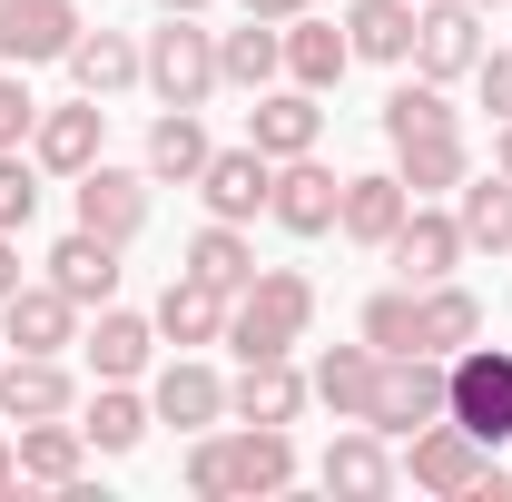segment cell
Wrapping results in <instances>:
<instances>
[{"label":"cell","mask_w":512,"mask_h":502,"mask_svg":"<svg viewBox=\"0 0 512 502\" xmlns=\"http://www.w3.org/2000/svg\"><path fill=\"white\" fill-rule=\"evenodd\" d=\"M306 325H316V286H306L296 266H256L247 296L227 306V345H237V365H256V355H296Z\"/></svg>","instance_id":"cell-1"},{"label":"cell","mask_w":512,"mask_h":502,"mask_svg":"<svg viewBox=\"0 0 512 502\" xmlns=\"http://www.w3.org/2000/svg\"><path fill=\"white\" fill-rule=\"evenodd\" d=\"M414 493H503V463H493V443H473L463 424H424V434H404V463H394Z\"/></svg>","instance_id":"cell-2"},{"label":"cell","mask_w":512,"mask_h":502,"mask_svg":"<svg viewBox=\"0 0 512 502\" xmlns=\"http://www.w3.org/2000/svg\"><path fill=\"white\" fill-rule=\"evenodd\" d=\"M444 414L473 443L503 453V443H512V345H483V335H473V345L453 355V404H444Z\"/></svg>","instance_id":"cell-3"},{"label":"cell","mask_w":512,"mask_h":502,"mask_svg":"<svg viewBox=\"0 0 512 502\" xmlns=\"http://www.w3.org/2000/svg\"><path fill=\"white\" fill-rule=\"evenodd\" d=\"M444 404H453V365L444 355H384V384H375V424L384 443H404V434H424V424H444Z\"/></svg>","instance_id":"cell-4"},{"label":"cell","mask_w":512,"mask_h":502,"mask_svg":"<svg viewBox=\"0 0 512 502\" xmlns=\"http://www.w3.org/2000/svg\"><path fill=\"white\" fill-rule=\"evenodd\" d=\"M148 89H158V109H207L227 79H217V30H197V20H168L158 40H148Z\"/></svg>","instance_id":"cell-5"},{"label":"cell","mask_w":512,"mask_h":502,"mask_svg":"<svg viewBox=\"0 0 512 502\" xmlns=\"http://www.w3.org/2000/svg\"><path fill=\"white\" fill-rule=\"evenodd\" d=\"M384 256L404 266V286H434V276H453V266H463L473 247H463V217H453V207L414 197V207H404V227L384 237Z\"/></svg>","instance_id":"cell-6"},{"label":"cell","mask_w":512,"mask_h":502,"mask_svg":"<svg viewBox=\"0 0 512 502\" xmlns=\"http://www.w3.org/2000/svg\"><path fill=\"white\" fill-rule=\"evenodd\" d=\"M483 60V10L473 0H424L414 10V69L424 79H473Z\"/></svg>","instance_id":"cell-7"},{"label":"cell","mask_w":512,"mask_h":502,"mask_svg":"<svg viewBox=\"0 0 512 502\" xmlns=\"http://www.w3.org/2000/svg\"><path fill=\"white\" fill-rule=\"evenodd\" d=\"M197 197H207V217L247 227V217H266V197H276V158H266V148H207Z\"/></svg>","instance_id":"cell-8"},{"label":"cell","mask_w":512,"mask_h":502,"mask_svg":"<svg viewBox=\"0 0 512 502\" xmlns=\"http://www.w3.org/2000/svg\"><path fill=\"white\" fill-rule=\"evenodd\" d=\"M335 207H345V178L325 168L316 148H306V158H276V197H266V217H276L286 237H325Z\"/></svg>","instance_id":"cell-9"},{"label":"cell","mask_w":512,"mask_h":502,"mask_svg":"<svg viewBox=\"0 0 512 502\" xmlns=\"http://www.w3.org/2000/svg\"><path fill=\"white\" fill-rule=\"evenodd\" d=\"M79 0H0V60L10 69H40V60H69L79 40Z\"/></svg>","instance_id":"cell-10"},{"label":"cell","mask_w":512,"mask_h":502,"mask_svg":"<svg viewBox=\"0 0 512 502\" xmlns=\"http://www.w3.org/2000/svg\"><path fill=\"white\" fill-rule=\"evenodd\" d=\"M99 148H109V99L40 109V128H30V158H40L50 178H79V168H99Z\"/></svg>","instance_id":"cell-11"},{"label":"cell","mask_w":512,"mask_h":502,"mask_svg":"<svg viewBox=\"0 0 512 502\" xmlns=\"http://www.w3.org/2000/svg\"><path fill=\"white\" fill-rule=\"evenodd\" d=\"M148 414L178 424V434H207V424H227V375L178 345V365H158V384H148Z\"/></svg>","instance_id":"cell-12"},{"label":"cell","mask_w":512,"mask_h":502,"mask_svg":"<svg viewBox=\"0 0 512 502\" xmlns=\"http://www.w3.org/2000/svg\"><path fill=\"white\" fill-rule=\"evenodd\" d=\"M79 355H89V375H99V384H138V375H148V355H158V315H128L119 296H109L99 325L79 335Z\"/></svg>","instance_id":"cell-13"},{"label":"cell","mask_w":512,"mask_h":502,"mask_svg":"<svg viewBox=\"0 0 512 502\" xmlns=\"http://www.w3.org/2000/svg\"><path fill=\"white\" fill-rule=\"evenodd\" d=\"M69 197H79V227H89V237H119V247H128V237L148 227V178H128V168H109V158L79 168Z\"/></svg>","instance_id":"cell-14"},{"label":"cell","mask_w":512,"mask_h":502,"mask_svg":"<svg viewBox=\"0 0 512 502\" xmlns=\"http://www.w3.org/2000/svg\"><path fill=\"white\" fill-rule=\"evenodd\" d=\"M217 453H227V502L296 483V434L286 424H237V434H217Z\"/></svg>","instance_id":"cell-15"},{"label":"cell","mask_w":512,"mask_h":502,"mask_svg":"<svg viewBox=\"0 0 512 502\" xmlns=\"http://www.w3.org/2000/svg\"><path fill=\"white\" fill-rule=\"evenodd\" d=\"M316 483L325 493H345V502H384L404 473H394V453H384L375 424H345V434L325 443V463H316Z\"/></svg>","instance_id":"cell-16"},{"label":"cell","mask_w":512,"mask_h":502,"mask_svg":"<svg viewBox=\"0 0 512 502\" xmlns=\"http://www.w3.org/2000/svg\"><path fill=\"white\" fill-rule=\"evenodd\" d=\"M375 384H384V355H375V345H325L316 375H306V394H316L335 424H365V414H375Z\"/></svg>","instance_id":"cell-17"},{"label":"cell","mask_w":512,"mask_h":502,"mask_svg":"<svg viewBox=\"0 0 512 502\" xmlns=\"http://www.w3.org/2000/svg\"><path fill=\"white\" fill-rule=\"evenodd\" d=\"M0 345L10 355H60V345H79V306H69L60 286H20L0 306Z\"/></svg>","instance_id":"cell-18"},{"label":"cell","mask_w":512,"mask_h":502,"mask_svg":"<svg viewBox=\"0 0 512 502\" xmlns=\"http://www.w3.org/2000/svg\"><path fill=\"white\" fill-rule=\"evenodd\" d=\"M50 286H60L69 306H109L119 296V237H89V227H69L60 247H50Z\"/></svg>","instance_id":"cell-19"},{"label":"cell","mask_w":512,"mask_h":502,"mask_svg":"<svg viewBox=\"0 0 512 502\" xmlns=\"http://www.w3.org/2000/svg\"><path fill=\"white\" fill-rule=\"evenodd\" d=\"M316 138H325L316 89H256V109H247V148H266V158H306Z\"/></svg>","instance_id":"cell-20"},{"label":"cell","mask_w":512,"mask_h":502,"mask_svg":"<svg viewBox=\"0 0 512 502\" xmlns=\"http://www.w3.org/2000/svg\"><path fill=\"white\" fill-rule=\"evenodd\" d=\"M473 335H483V296H473V286H453V276L414 286V345H424V355H444V365H453Z\"/></svg>","instance_id":"cell-21"},{"label":"cell","mask_w":512,"mask_h":502,"mask_svg":"<svg viewBox=\"0 0 512 502\" xmlns=\"http://www.w3.org/2000/svg\"><path fill=\"white\" fill-rule=\"evenodd\" d=\"M79 384H69L60 355H0V414L10 424H40V414H69Z\"/></svg>","instance_id":"cell-22"},{"label":"cell","mask_w":512,"mask_h":502,"mask_svg":"<svg viewBox=\"0 0 512 502\" xmlns=\"http://www.w3.org/2000/svg\"><path fill=\"white\" fill-rule=\"evenodd\" d=\"M69 79H79V99H119V89L148 79V50L128 30H79L69 40Z\"/></svg>","instance_id":"cell-23"},{"label":"cell","mask_w":512,"mask_h":502,"mask_svg":"<svg viewBox=\"0 0 512 502\" xmlns=\"http://www.w3.org/2000/svg\"><path fill=\"white\" fill-rule=\"evenodd\" d=\"M404 207H414V188H404L394 168H365V178H345V207H335V237H355V247H384V237L404 227Z\"/></svg>","instance_id":"cell-24"},{"label":"cell","mask_w":512,"mask_h":502,"mask_svg":"<svg viewBox=\"0 0 512 502\" xmlns=\"http://www.w3.org/2000/svg\"><path fill=\"white\" fill-rule=\"evenodd\" d=\"M20 483H50V493H69L79 473H89V434L69 424V414H40V424H20Z\"/></svg>","instance_id":"cell-25"},{"label":"cell","mask_w":512,"mask_h":502,"mask_svg":"<svg viewBox=\"0 0 512 502\" xmlns=\"http://www.w3.org/2000/svg\"><path fill=\"white\" fill-rule=\"evenodd\" d=\"M227 414H237V424H296V414H306V375H296L286 355H256L247 375L227 384Z\"/></svg>","instance_id":"cell-26"},{"label":"cell","mask_w":512,"mask_h":502,"mask_svg":"<svg viewBox=\"0 0 512 502\" xmlns=\"http://www.w3.org/2000/svg\"><path fill=\"white\" fill-rule=\"evenodd\" d=\"M345 69H355L345 20H316V10H306V20H286V79H296V89H316V99H325Z\"/></svg>","instance_id":"cell-27"},{"label":"cell","mask_w":512,"mask_h":502,"mask_svg":"<svg viewBox=\"0 0 512 502\" xmlns=\"http://www.w3.org/2000/svg\"><path fill=\"white\" fill-rule=\"evenodd\" d=\"M227 306H237V296H217L207 276H168L158 335H168V345H227Z\"/></svg>","instance_id":"cell-28"},{"label":"cell","mask_w":512,"mask_h":502,"mask_svg":"<svg viewBox=\"0 0 512 502\" xmlns=\"http://www.w3.org/2000/svg\"><path fill=\"white\" fill-rule=\"evenodd\" d=\"M394 178L414 197H444L473 178V158H463V128H424V138H394Z\"/></svg>","instance_id":"cell-29"},{"label":"cell","mask_w":512,"mask_h":502,"mask_svg":"<svg viewBox=\"0 0 512 502\" xmlns=\"http://www.w3.org/2000/svg\"><path fill=\"white\" fill-rule=\"evenodd\" d=\"M276 69H286V30L276 20L247 10V30H217V79L227 89H276Z\"/></svg>","instance_id":"cell-30"},{"label":"cell","mask_w":512,"mask_h":502,"mask_svg":"<svg viewBox=\"0 0 512 502\" xmlns=\"http://www.w3.org/2000/svg\"><path fill=\"white\" fill-rule=\"evenodd\" d=\"M414 10H424V0H355V10H345V40H355V60L404 69V60H414Z\"/></svg>","instance_id":"cell-31"},{"label":"cell","mask_w":512,"mask_h":502,"mask_svg":"<svg viewBox=\"0 0 512 502\" xmlns=\"http://www.w3.org/2000/svg\"><path fill=\"white\" fill-rule=\"evenodd\" d=\"M453 217H463V247H493V256H512V178H503V168L463 178V188H453Z\"/></svg>","instance_id":"cell-32"},{"label":"cell","mask_w":512,"mask_h":502,"mask_svg":"<svg viewBox=\"0 0 512 502\" xmlns=\"http://www.w3.org/2000/svg\"><path fill=\"white\" fill-rule=\"evenodd\" d=\"M197 168H207V128H197V109H158V128H148V178L197 188Z\"/></svg>","instance_id":"cell-33"},{"label":"cell","mask_w":512,"mask_h":502,"mask_svg":"<svg viewBox=\"0 0 512 502\" xmlns=\"http://www.w3.org/2000/svg\"><path fill=\"white\" fill-rule=\"evenodd\" d=\"M188 276H207L217 296H247V276H256V247L237 237V227H227V217H207V227L188 237Z\"/></svg>","instance_id":"cell-34"},{"label":"cell","mask_w":512,"mask_h":502,"mask_svg":"<svg viewBox=\"0 0 512 502\" xmlns=\"http://www.w3.org/2000/svg\"><path fill=\"white\" fill-rule=\"evenodd\" d=\"M148 424H158V414H148V404H138L128 384H99V394H89V424H79V434H89V453H138V443H148Z\"/></svg>","instance_id":"cell-35"},{"label":"cell","mask_w":512,"mask_h":502,"mask_svg":"<svg viewBox=\"0 0 512 502\" xmlns=\"http://www.w3.org/2000/svg\"><path fill=\"white\" fill-rule=\"evenodd\" d=\"M424 128H463V109L444 99V79H424V69H414V79L384 99V138H424Z\"/></svg>","instance_id":"cell-36"},{"label":"cell","mask_w":512,"mask_h":502,"mask_svg":"<svg viewBox=\"0 0 512 502\" xmlns=\"http://www.w3.org/2000/svg\"><path fill=\"white\" fill-rule=\"evenodd\" d=\"M365 345L375 355H424L414 345V286H384L375 306H365Z\"/></svg>","instance_id":"cell-37"},{"label":"cell","mask_w":512,"mask_h":502,"mask_svg":"<svg viewBox=\"0 0 512 502\" xmlns=\"http://www.w3.org/2000/svg\"><path fill=\"white\" fill-rule=\"evenodd\" d=\"M30 217H40V158L0 148V237H20Z\"/></svg>","instance_id":"cell-38"},{"label":"cell","mask_w":512,"mask_h":502,"mask_svg":"<svg viewBox=\"0 0 512 502\" xmlns=\"http://www.w3.org/2000/svg\"><path fill=\"white\" fill-rule=\"evenodd\" d=\"M30 128H40V99H30V79L0 60V148H30Z\"/></svg>","instance_id":"cell-39"},{"label":"cell","mask_w":512,"mask_h":502,"mask_svg":"<svg viewBox=\"0 0 512 502\" xmlns=\"http://www.w3.org/2000/svg\"><path fill=\"white\" fill-rule=\"evenodd\" d=\"M188 493H197V502H227V453H217V434L188 443Z\"/></svg>","instance_id":"cell-40"},{"label":"cell","mask_w":512,"mask_h":502,"mask_svg":"<svg viewBox=\"0 0 512 502\" xmlns=\"http://www.w3.org/2000/svg\"><path fill=\"white\" fill-rule=\"evenodd\" d=\"M473 89H483L493 119H512V50H483V60H473Z\"/></svg>","instance_id":"cell-41"},{"label":"cell","mask_w":512,"mask_h":502,"mask_svg":"<svg viewBox=\"0 0 512 502\" xmlns=\"http://www.w3.org/2000/svg\"><path fill=\"white\" fill-rule=\"evenodd\" d=\"M237 10H256V20H276V30H286V20H306L316 0H237Z\"/></svg>","instance_id":"cell-42"},{"label":"cell","mask_w":512,"mask_h":502,"mask_svg":"<svg viewBox=\"0 0 512 502\" xmlns=\"http://www.w3.org/2000/svg\"><path fill=\"white\" fill-rule=\"evenodd\" d=\"M20 286H30V276H20V247H10V237H0V306H10V296H20Z\"/></svg>","instance_id":"cell-43"},{"label":"cell","mask_w":512,"mask_h":502,"mask_svg":"<svg viewBox=\"0 0 512 502\" xmlns=\"http://www.w3.org/2000/svg\"><path fill=\"white\" fill-rule=\"evenodd\" d=\"M158 10H168V20H197V10H217V0H158Z\"/></svg>","instance_id":"cell-44"},{"label":"cell","mask_w":512,"mask_h":502,"mask_svg":"<svg viewBox=\"0 0 512 502\" xmlns=\"http://www.w3.org/2000/svg\"><path fill=\"white\" fill-rule=\"evenodd\" d=\"M493 168H503V178H512V119H503V138H493Z\"/></svg>","instance_id":"cell-45"},{"label":"cell","mask_w":512,"mask_h":502,"mask_svg":"<svg viewBox=\"0 0 512 502\" xmlns=\"http://www.w3.org/2000/svg\"><path fill=\"white\" fill-rule=\"evenodd\" d=\"M10 483H20V453H10V443H0V493H10Z\"/></svg>","instance_id":"cell-46"},{"label":"cell","mask_w":512,"mask_h":502,"mask_svg":"<svg viewBox=\"0 0 512 502\" xmlns=\"http://www.w3.org/2000/svg\"><path fill=\"white\" fill-rule=\"evenodd\" d=\"M473 10H503V0H473Z\"/></svg>","instance_id":"cell-47"},{"label":"cell","mask_w":512,"mask_h":502,"mask_svg":"<svg viewBox=\"0 0 512 502\" xmlns=\"http://www.w3.org/2000/svg\"><path fill=\"white\" fill-rule=\"evenodd\" d=\"M0 355H10V345H0Z\"/></svg>","instance_id":"cell-48"}]
</instances>
